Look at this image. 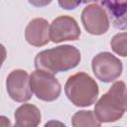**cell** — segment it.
Masks as SVG:
<instances>
[{"label":"cell","mask_w":127,"mask_h":127,"mask_svg":"<svg viewBox=\"0 0 127 127\" xmlns=\"http://www.w3.org/2000/svg\"><path fill=\"white\" fill-rule=\"evenodd\" d=\"M79 51L70 45H63L40 52L35 60V67L53 74L74 68L80 62Z\"/></svg>","instance_id":"1"},{"label":"cell","mask_w":127,"mask_h":127,"mask_svg":"<svg viewBox=\"0 0 127 127\" xmlns=\"http://www.w3.org/2000/svg\"><path fill=\"white\" fill-rule=\"evenodd\" d=\"M127 111V88L123 81H115L94 106V114L101 123L115 122Z\"/></svg>","instance_id":"2"},{"label":"cell","mask_w":127,"mask_h":127,"mask_svg":"<svg viewBox=\"0 0 127 127\" xmlns=\"http://www.w3.org/2000/svg\"><path fill=\"white\" fill-rule=\"evenodd\" d=\"M64 92L73 105L86 107L96 101L99 89L97 83L90 75L80 71L67 78L64 85Z\"/></svg>","instance_id":"3"},{"label":"cell","mask_w":127,"mask_h":127,"mask_svg":"<svg viewBox=\"0 0 127 127\" xmlns=\"http://www.w3.org/2000/svg\"><path fill=\"white\" fill-rule=\"evenodd\" d=\"M30 84L33 93L43 101H54L62 92V86L53 73L36 68L30 75Z\"/></svg>","instance_id":"4"},{"label":"cell","mask_w":127,"mask_h":127,"mask_svg":"<svg viewBox=\"0 0 127 127\" xmlns=\"http://www.w3.org/2000/svg\"><path fill=\"white\" fill-rule=\"evenodd\" d=\"M91 67L95 77L104 83L117 79L123 70L121 61L109 52L97 54L92 59Z\"/></svg>","instance_id":"5"},{"label":"cell","mask_w":127,"mask_h":127,"mask_svg":"<svg viewBox=\"0 0 127 127\" xmlns=\"http://www.w3.org/2000/svg\"><path fill=\"white\" fill-rule=\"evenodd\" d=\"M81 23L87 33L95 36L105 34L110 26L107 12L96 3L84 7L81 12Z\"/></svg>","instance_id":"6"},{"label":"cell","mask_w":127,"mask_h":127,"mask_svg":"<svg viewBox=\"0 0 127 127\" xmlns=\"http://www.w3.org/2000/svg\"><path fill=\"white\" fill-rule=\"evenodd\" d=\"M8 95L17 102H26L31 99L33 91L30 84V76L24 69H14L6 79Z\"/></svg>","instance_id":"7"},{"label":"cell","mask_w":127,"mask_h":127,"mask_svg":"<svg viewBox=\"0 0 127 127\" xmlns=\"http://www.w3.org/2000/svg\"><path fill=\"white\" fill-rule=\"evenodd\" d=\"M80 36V29L74 18L70 16H60L50 25V37L53 43L75 41Z\"/></svg>","instance_id":"8"},{"label":"cell","mask_w":127,"mask_h":127,"mask_svg":"<svg viewBox=\"0 0 127 127\" xmlns=\"http://www.w3.org/2000/svg\"><path fill=\"white\" fill-rule=\"evenodd\" d=\"M26 41L34 47H43L50 40V25L46 19L35 18L29 22L25 30Z\"/></svg>","instance_id":"9"},{"label":"cell","mask_w":127,"mask_h":127,"mask_svg":"<svg viewBox=\"0 0 127 127\" xmlns=\"http://www.w3.org/2000/svg\"><path fill=\"white\" fill-rule=\"evenodd\" d=\"M106 9L113 26L127 30V0H98Z\"/></svg>","instance_id":"10"},{"label":"cell","mask_w":127,"mask_h":127,"mask_svg":"<svg viewBox=\"0 0 127 127\" xmlns=\"http://www.w3.org/2000/svg\"><path fill=\"white\" fill-rule=\"evenodd\" d=\"M14 117L17 127H36L40 124L42 115L36 105L24 103L16 109Z\"/></svg>","instance_id":"11"},{"label":"cell","mask_w":127,"mask_h":127,"mask_svg":"<svg viewBox=\"0 0 127 127\" xmlns=\"http://www.w3.org/2000/svg\"><path fill=\"white\" fill-rule=\"evenodd\" d=\"M71 125L74 127H81V126L99 127L101 125V122L96 118L94 112L90 110H80L77 111L72 116Z\"/></svg>","instance_id":"12"},{"label":"cell","mask_w":127,"mask_h":127,"mask_svg":"<svg viewBox=\"0 0 127 127\" xmlns=\"http://www.w3.org/2000/svg\"><path fill=\"white\" fill-rule=\"evenodd\" d=\"M110 46L112 51L121 57H127V33H118L111 39Z\"/></svg>","instance_id":"13"},{"label":"cell","mask_w":127,"mask_h":127,"mask_svg":"<svg viewBox=\"0 0 127 127\" xmlns=\"http://www.w3.org/2000/svg\"><path fill=\"white\" fill-rule=\"evenodd\" d=\"M58 2L61 8L64 10H73L81 4L82 0H58Z\"/></svg>","instance_id":"14"},{"label":"cell","mask_w":127,"mask_h":127,"mask_svg":"<svg viewBox=\"0 0 127 127\" xmlns=\"http://www.w3.org/2000/svg\"><path fill=\"white\" fill-rule=\"evenodd\" d=\"M29 3L35 7H45V6H48L52 0H28Z\"/></svg>","instance_id":"15"},{"label":"cell","mask_w":127,"mask_h":127,"mask_svg":"<svg viewBox=\"0 0 127 127\" xmlns=\"http://www.w3.org/2000/svg\"><path fill=\"white\" fill-rule=\"evenodd\" d=\"M90 1H98V0H84V2H90Z\"/></svg>","instance_id":"16"}]
</instances>
